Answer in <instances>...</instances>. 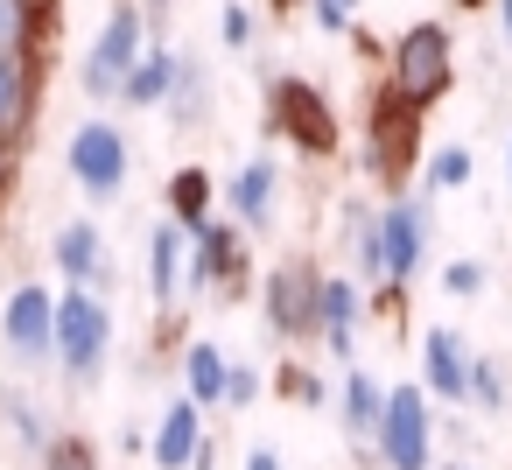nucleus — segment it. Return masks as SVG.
<instances>
[{
	"label": "nucleus",
	"mask_w": 512,
	"mask_h": 470,
	"mask_svg": "<svg viewBox=\"0 0 512 470\" xmlns=\"http://www.w3.org/2000/svg\"><path fill=\"white\" fill-rule=\"evenodd\" d=\"M316 295H323V267L316 260H281L260 288V309H267V330L281 344H302V337H323L316 330Z\"/></svg>",
	"instance_id": "9d476101"
},
{
	"label": "nucleus",
	"mask_w": 512,
	"mask_h": 470,
	"mask_svg": "<svg viewBox=\"0 0 512 470\" xmlns=\"http://www.w3.org/2000/svg\"><path fill=\"white\" fill-rule=\"evenodd\" d=\"M505 183H512V141H505Z\"/></svg>",
	"instance_id": "ea45409f"
},
{
	"label": "nucleus",
	"mask_w": 512,
	"mask_h": 470,
	"mask_svg": "<svg viewBox=\"0 0 512 470\" xmlns=\"http://www.w3.org/2000/svg\"><path fill=\"white\" fill-rule=\"evenodd\" d=\"M225 211H232L246 232H274V218H281V162H274V155L239 162L232 183H225Z\"/></svg>",
	"instance_id": "4468645a"
},
{
	"label": "nucleus",
	"mask_w": 512,
	"mask_h": 470,
	"mask_svg": "<svg viewBox=\"0 0 512 470\" xmlns=\"http://www.w3.org/2000/svg\"><path fill=\"white\" fill-rule=\"evenodd\" d=\"M0 414H8L15 442H22L29 456H43V449H50V435H57V428L43 421V407H36V400H22V393H0Z\"/></svg>",
	"instance_id": "393cba45"
},
{
	"label": "nucleus",
	"mask_w": 512,
	"mask_h": 470,
	"mask_svg": "<svg viewBox=\"0 0 512 470\" xmlns=\"http://www.w3.org/2000/svg\"><path fill=\"white\" fill-rule=\"evenodd\" d=\"M141 8H148V22H155V29L169 22V0H141Z\"/></svg>",
	"instance_id": "e433bc0d"
},
{
	"label": "nucleus",
	"mask_w": 512,
	"mask_h": 470,
	"mask_svg": "<svg viewBox=\"0 0 512 470\" xmlns=\"http://www.w3.org/2000/svg\"><path fill=\"white\" fill-rule=\"evenodd\" d=\"M15 162H22V141L0 134V204H8V190H15Z\"/></svg>",
	"instance_id": "72a5a7b5"
},
{
	"label": "nucleus",
	"mask_w": 512,
	"mask_h": 470,
	"mask_svg": "<svg viewBox=\"0 0 512 470\" xmlns=\"http://www.w3.org/2000/svg\"><path fill=\"white\" fill-rule=\"evenodd\" d=\"M218 43H225V50H239V57L260 43V22H253V8H246V0H232V8L218 15Z\"/></svg>",
	"instance_id": "c85d7f7f"
},
{
	"label": "nucleus",
	"mask_w": 512,
	"mask_h": 470,
	"mask_svg": "<svg viewBox=\"0 0 512 470\" xmlns=\"http://www.w3.org/2000/svg\"><path fill=\"white\" fill-rule=\"evenodd\" d=\"M358 323H365V288H358L351 274H323V295H316V330H323L330 358H344V365H351V351H358Z\"/></svg>",
	"instance_id": "f3484780"
},
{
	"label": "nucleus",
	"mask_w": 512,
	"mask_h": 470,
	"mask_svg": "<svg viewBox=\"0 0 512 470\" xmlns=\"http://www.w3.org/2000/svg\"><path fill=\"white\" fill-rule=\"evenodd\" d=\"M484 281H491V274H484L477 260H449V267H442V288H449V295H463V302H470V295H484Z\"/></svg>",
	"instance_id": "2f4dec72"
},
{
	"label": "nucleus",
	"mask_w": 512,
	"mask_h": 470,
	"mask_svg": "<svg viewBox=\"0 0 512 470\" xmlns=\"http://www.w3.org/2000/svg\"><path fill=\"white\" fill-rule=\"evenodd\" d=\"M267 134L302 155H337V113L309 78H267Z\"/></svg>",
	"instance_id": "39448f33"
},
{
	"label": "nucleus",
	"mask_w": 512,
	"mask_h": 470,
	"mask_svg": "<svg viewBox=\"0 0 512 470\" xmlns=\"http://www.w3.org/2000/svg\"><path fill=\"white\" fill-rule=\"evenodd\" d=\"M190 470H218V449H211V435H204V449H197V463Z\"/></svg>",
	"instance_id": "c9c22d12"
},
{
	"label": "nucleus",
	"mask_w": 512,
	"mask_h": 470,
	"mask_svg": "<svg viewBox=\"0 0 512 470\" xmlns=\"http://www.w3.org/2000/svg\"><path fill=\"white\" fill-rule=\"evenodd\" d=\"M470 344L456 330H428L421 337V386L428 400H449V407H470Z\"/></svg>",
	"instance_id": "dca6fc26"
},
{
	"label": "nucleus",
	"mask_w": 512,
	"mask_h": 470,
	"mask_svg": "<svg viewBox=\"0 0 512 470\" xmlns=\"http://www.w3.org/2000/svg\"><path fill=\"white\" fill-rule=\"evenodd\" d=\"M239 295L246 288V225L232 211H211L190 232V295Z\"/></svg>",
	"instance_id": "6e6552de"
},
{
	"label": "nucleus",
	"mask_w": 512,
	"mask_h": 470,
	"mask_svg": "<svg viewBox=\"0 0 512 470\" xmlns=\"http://www.w3.org/2000/svg\"><path fill=\"white\" fill-rule=\"evenodd\" d=\"M64 162H71V183H78L92 204H113V197L127 190V176H134V141H127V127H113V120H85V127L71 134Z\"/></svg>",
	"instance_id": "423d86ee"
},
{
	"label": "nucleus",
	"mask_w": 512,
	"mask_h": 470,
	"mask_svg": "<svg viewBox=\"0 0 512 470\" xmlns=\"http://www.w3.org/2000/svg\"><path fill=\"white\" fill-rule=\"evenodd\" d=\"M183 288H190V225H176V218L162 211L155 232H148V295H155L162 316H176Z\"/></svg>",
	"instance_id": "2eb2a0df"
},
{
	"label": "nucleus",
	"mask_w": 512,
	"mask_h": 470,
	"mask_svg": "<svg viewBox=\"0 0 512 470\" xmlns=\"http://www.w3.org/2000/svg\"><path fill=\"white\" fill-rule=\"evenodd\" d=\"M260 400V365H232V393H225V407H253Z\"/></svg>",
	"instance_id": "473e14b6"
},
{
	"label": "nucleus",
	"mask_w": 512,
	"mask_h": 470,
	"mask_svg": "<svg viewBox=\"0 0 512 470\" xmlns=\"http://www.w3.org/2000/svg\"><path fill=\"white\" fill-rule=\"evenodd\" d=\"M414 162H421V106H407L393 85H379L365 106V169L386 197H400Z\"/></svg>",
	"instance_id": "f257e3e1"
},
{
	"label": "nucleus",
	"mask_w": 512,
	"mask_h": 470,
	"mask_svg": "<svg viewBox=\"0 0 512 470\" xmlns=\"http://www.w3.org/2000/svg\"><path fill=\"white\" fill-rule=\"evenodd\" d=\"M428 267V204L421 197H386L379 204V288H400Z\"/></svg>",
	"instance_id": "1a4fd4ad"
},
{
	"label": "nucleus",
	"mask_w": 512,
	"mask_h": 470,
	"mask_svg": "<svg viewBox=\"0 0 512 470\" xmlns=\"http://www.w3.org/2000/svg\"><path fill=\"white\" fill-rule=\"evenodd\" d=\"M379 414H386V386H379L365 365H351L344 386H337V428H344L351 442H372V435H379Z\"/></svg>",
	"instance_id": "6ab92c4d"
},
{
	"label": "nucleus",
	"mask_w": 512,
	"mask_h": 470,
	"mask_svg": "<svg viewBox=\"0 0 512 470\" xmlns=\"http://www.w3.org/2000/svg\"><path fill=\"white\" fill-rule=\"evenodd\" d=\"M386 85L407 99V106H442L449 99V85H456V43H449V29L442 22H414V29H400V43L386 50Z\"/></svg>",
	"instance_id": "f03ea898"
},
{
	"label": "nucleus",
	"mask_w": 512,
	"mask_h": 470,
	"mask_svg": "<svg viewBox=\"0 0 512 470\" xmlns=\"http://www.w3.org/2000/svg\"><path fill=\"white\" fill-rule=\"evenodd\" d=\"M246 470H281V449H267V442H260V449H246Z\"/></svg>",
	"instance_id": "f704fd0d"
},
{
	"label": "nucleus",
	"mask_w": 512,
	"mask_h": 470,
	"mask_svg": "<svg viewBox=\"0 0 512 470\" xmlns=\"http://www.w3.org/2000/svg\"><path fill=\"white\" fill-rule=\"evenodd\" d=\"M456 8H491V0H456Z\"/></svg>",
	"instance_id": "a19ab883"
},
{
	"label": "nucleus",
	"mask_w": 512,
	"mask_h": 470,
	"mask_svg": "<svg viewBox=\"0 0 512 470\" xmlns=\"http://www.w3.org/2000/svg\"><path fill=\"white\" fill-rule=\"evenodd\" d=\"M50 267L64 274V288H99V295H113V253H106V232H99L92 218L57 225V239H50Z\"/></svg>",
	"instance_id": "f8f14e48"
},
{
	"label": "nucleus",
	"mask_w": 512,
	"mask_h": 470,
	"mask_svg": "<svg viewBox=\"0 0 512 470\" xmlns=\"http://www.w3.org/2000/svg\"><path fill=\"white\" fill-rule=\"evenodd\" d=\"M470 407H484V414L505 407V372H498V358H470Z\"/></svg>",
	"instance_id": "cd10ccee"
},
{
	"label": "nucleus",
	"mask_w": 512,
	"mask_h": 470,
	"mask_svg": "<svg viewBox=\"0 0 512 470\" xmlns=\"http://www.w3.org/2000/svg\"><path fill=\"white\" fill-rule=\"evenodd\" d=\"M176 78H183V57H176V50H141V64L127 71V92H120V106H134V113H155V106H169Z\"/></svg>",
	"instance_id": "412c9836"
},
{
	"label": "nucleus",
	"mask_w": 512,
	"mask_h": 470,
	"mask_svg": "<svg viewBox=\"0 0 512 470\" xmlns=\"http://www.w3.org/2000/svg\"><path fill=\"white\" fill-rule=\"evenodd\" d=\"M232 365H239V358H225L211 337H197V344L183 351V393H190L204 414L225 407V393H232Z\"/></svg>",
	"instance_id": "aec40b11"
},
{
	"label": "nucleus",
	"mask_w": 512,
	"mask_h": 470,
	"mask_svg": "<svg viewBox=\"0 0 512 470\" xmlns=\"http://www.w3.org/2000/svg\"><path fill=\"white\" fill-rule=\"evenodd\" d=\"M358 8H365V0H309V15H316L323 36H351L358 29Z\"/></svg>",
	"instance_id": "c756f323"
},
{
	"label": "nucleus",
	"mask_w": 512,
	"mask_h": 470,
	"mask_svg": "<svg viewBox=\"0 0 512 470\" xmlns=\"http://www.w3.org/2000/svg\"><path fill=\"white\" fill-rule=\"evenodd\" d=\"M498 22H505V43H512V0H498Z\"/></svg>",
	"instance_id": "4c0bfd02"
},
{
	"label": "nucleus",
	"mask_w": 512,
	"mask_h": 470,
	"mask_svg": "<svg viewBox=\"0 0 512 470\" xmlns=\"http://www.w3.org/2000/svg\"><path fill=\"white\" fill-rule=\"evenodd\" d=\"M57 43V0H0V50Z\"/></svg>",
	"instance_id": "5701e85b"
},
{
	"label": "nucleus",
	"mask_w": 512,
	"mask_h": 470,
	"mask_svg": "<svg viewBox=\"0 0 512 470\" xmlns=\"http://www.w3.org/2000/svg\"><path fill=\"white\" fill-rule=\"evenodd\" d=\"M43 470H99V449L85 435H50V449L36 456Z\"/></svg>",
	"instance_id": "bb28decb"
},
{
	"label": "nucleus",
	"mask_w": 512,
	"mask_h": 470,
	"mask_svg": "<svg viewBox=\"0 0 512 470\" xmlns=\"http://www.w3.org/2000/svg\"><path fill=\"white\" fill-rule=\"evenodd\" d=\"M43 50H0V134L29 141L36 113H43Z\"/></svg>",
	"instance_id": "ddd939ff"
},
{
	"label": "nucleus",
	"mask_w": 512,
	"mask_h": 470,
	"mask_svg": "<svg viewBox=\"0 0 512 470\" xmlns=\"http://www.w3.org/2000/svg\"><path fill=\"white\" fill-rule=\"evenodd\" d=\"M267 8H274V15H288V8H295V0H267Z\"/></svg>",
	"instance_id": "58836bf2"
},
{
	"label": "nucleus",
	"mask_w": 512,
	"mask_h": 470,
	"mask_svg": "<svg viewBox=\"0 0 512 470\" xmlns=\"http://www.w3.org/2000/svg\"><path fill=\"white\" fill-rule=\"evenodd\" d=\"M386 470H428L435 463V421H428V386H386V414L372 435Z\"/></svg>",
	"instance_id": "0eeeda50"
},
{
	"label": "nucleus",
	"mask_w": 512,
	"mask_h": 470,
	"mask_svg": "<svg viewBox=\"0 0 512 470\" xmlns=\"http://www.w3.org/2000/svg\"><path fill=\"white\" fill-rule=\"evenodd\" d=\"M0 344H8L22 365H43L57 358V295L43 281H22L8 295V309H0Z\"/></svg>",
	"instance_id": "9b49d317"
},
{
	"label": "nucleus",
	"mask_w": 512,
	"mask_h": 470,
	"mask_svg": "<svg viewBox=\"0 0 512 470\" xmlns=\"http://www.w3.org/2000/svg\"><path fill=\"white\" fill-rule=\"evenodd\" d=\"M197 449H204V407L183 393V400L162 407V421H155V435H148V456H155V470H190Z\"/></svg>",
	"instance_id": "a211bd4d"
},
{
	"label": "nucleus",
	"mask_w": 512,
	"mask_h": 470,
	"mask_svg": "<svg viewBox=\"0 0 512 470\" xmlns=\"http://www.w3.org/2000/svg\"><path fill=\"white\" fill-rule=\"evenodd\" d=\"M162 113L176 127H204L211 120V71H204V57H183V78H176V92H169Z\"/></svg>",
	"instance_id": "b1692460"
},
{
	"label": "nucleus",
	"mask_w": 512,
	"mask_h": 470,
	"mask_svg": "<svg viewBox=\"0 0 512 470\" xmlns=\"http://www.w3.org/2000/svg\"><path fill=\"white\" fill-rule=\"evenodd\" d=\"M470 169H477V162H470V148H435V155H428V169H421V183H428V190H463V183H470Z\"/></svg>",
	"instance_id": "a878e982"
},
{
	"label": "nucleus",
	"mask_w": 512,
	"mask_h": 470,
	"mask_svg": "<svg viewBox=\"0 0 512 470\" xmlns=\"http://www.w3.org/2000/svg\"><path fill=\"white\" fill-rule=\"evenodd\" d=\"M113 351V295L99 288H57V365L71 386H92Z\"/></svg>",
	"instance_id": "7ed1b4c3"
},
{
	"label": "nucleus",
	"mask_w": 512,
	"mask_h": 470,
	"mask_svg": "<svg viewBox=\"0 0 512 470\" xmlns=\"http://www.w3.org/2000/svg\"><path fill=\"white\" fill-rule=\"evenodd\" d=\"M281 393L302 400V407H323V400H330V386H323L316 372H302V365H281Z\"/></svg>",
	"instance_id": "7c9ffc66"
},
{
	"label": "nucleus",
	"mask_w": 512,
	"mask_h": 470,
	"mask_svg": "<svg viewBox=\"0 0 512 470\" xmlns=\"http://www.w3.org/2000/svg\"><path fill=\"white\" fill-rule=\"evenodd\" d=\"M148 29H155V22H148L141 0H113V15H106V29L92 36L85 71H78V92H85L92 106H106V99H120V92H127V71L141 64Z\"/></svg>",
	"instance_id": "20e7f679"
},
{
	"label": "nucleus",
	"mask_w": 512,
	"mask_h": 470,
	"mask_svg": "<svg viewBox=\"0 0 512 470\" xmlns=\"http://www.w3.org/2000/svg\"><path fill=\"white\" fill-rule=\"evenodd\" d=\"M442 470H470V463H442Z\"/></svg>",
	"instance_id": "79ce46f5"
},
{
	"label": "nucleus",
	"mask_w": 512,
	"mask_h": 470,
	"mask_svg": "<svg viewBox=\"0 0 512 470\" xmlns=\"http://www.w3.org/2000/svg\"><path fill=\"white\" fill-rule=\"evenodd\" d=\"M218 197H225V190H218V183H211V169H197V162H183V169L162 183V211H169L176 225H190V232L218 211Z\"/></svg>",
	"instance_id": "4be33fe9"
}]
</instances>
